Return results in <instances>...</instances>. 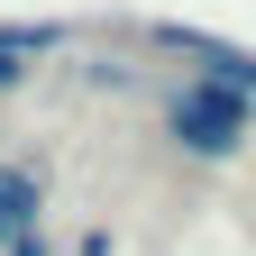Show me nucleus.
<instances>
[{"instance_id": "f257e3e1", "label": "nucleus", "mask_w": 256, "mask_h": 256, "mask_svg": "<svg viewBox=\"0 0 256 256\" xmlns=\"http://www.w3.org/2000/svg\"><path fill=\"white\" fill-rule=\"evenodd\" d=\"M165 128L192 146V156H238L247 146V92H229V82H183L174 101H165Z\"/></svg>"}, {"instance_id": "f03ea898", "label": "nucleus", "mask_w": 256, "mask_h": 256, "mask_svg": "<svg viewBox=\"0 0 256 256\" xmlns=\"http://www.w3.org/2000/svg\"><path fill=\"white\" fill-rule=\"evenodd\" d=\"M28 220H37V183H28L18 165H0V247L28 238Z\"/></svg>"}]
</instances>
